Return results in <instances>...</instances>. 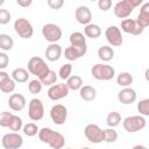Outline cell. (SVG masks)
Wrapping results in <instances>:
<instances>
[{
    "mask_svg": "<svg viewBox=\"0 0 149 149\" xmlns=\"http://www.w3.org/2000/svg\"><path fill=\"white\" fill-rule=\"evenodd\" d=\"M38 139L41 142L49 144L52 149H63L65 144V139L61 133L47 127L38 130Z\"/></svg>",
    "mask_w": 149,
    "mask_h": 149,
    "instance_id": "6da1fadb",
    "label": "cell"
},
{
    "mask_svg": "<svg viewBox=\"0 0 149 149\" xmlns=\"http://www.w3.org/2000/svg\"><path fill=\"white\" fill-rule=\"evenodd\" d=\"M49 71H50L49 66L41 57L34 56L28 61V72L36 76L38 79L43 78Z\"/></svg>",
    "mask_w": 149,
    "mask_h": 149,
    "instance_id": "7a4b0ae2",
    "label": "cell"
},
{
    "mask_svg": "<svg viewBox=\"0 0 149 149\" xmlns=\"http://www.w3.org/2000/svg\"><path fill=\"white\" fill-rule=\"evenodd\" d=\"M91 73L98 80H111L115 76V70L107 64H95L92 66Z\"/></svg>",
    "mask_w": 149,
    "mask_h": 149,
    "instance_id": "3957f363",
    "label": "cell"
},
{
    "mask_svg": "<svg viewBox=\"0 0 149 149\" xmlns=\"http://www.w3.org/2000/svg\"><path fill=\"white\" fill-rule=\"evenodd\" d=\"M122 125L125 130H127L128 133H136L146 127L147 121L142 115H132V116H127L123 120Z\"/></svg>",
    "mask_w": 149,
    "mask_h": 149,
    "instance_id": "277c9868",
    "label": "cell"
},
{
    "mask_svg": "<svg viewBox=\"0 0 149 149\" xmlns=\"http://www.w3.org/2000/svg\"><path fill=\"white\" fill-rule=\"evenodd\" d=\"M70 47L78 54L79 58L83 57L87 51V44H86V38L84 34L79 31L72 33L70 35Z\"/></svg>",
    "mask_w": 149,
    "mask_h": 149,
    "instance_id": "5b68a950",
    "label": "cell"
},
{
    "mask_svg": "<svg viewBox=\"0 0 149 149\" xmlns=\"http://www.w3.org/2000/svg\"><path fill=\"white\" fill-rule=\"evenodd\" d=\"M14 30L21 38H30L34 34V28L31 23L24 17H19L15 20Z\"/></svg>",
    "mask_w": 149,
    "mask_h": 149,
    "instance_id": "8992f818",
    "label": "cell"
},
{
    "mask_svg": "<svg viewBox=\"0 0 149 149\" xmlns=\"http://www.w3.org/2000/svg\"><path fill=\"white\" fill-rule=\"evenodd\" d=\"M28 116L33 121H40L44 116V106L41 99L33 98L28 104Z\"/></svg>",
    "mask_w": 149,
    "mask_h": 149,
    "instance_id": "52a82bcc",
    "label": "cell"
},
{
    "mask_svg": "<svg viewBox=\"0 0 149 149\" xmlns=\"http://www.w3.org/2000/svg\"><path fill=\"white\" fill-rule=\"evenodd\" d=\"M42 35L48 42L56 43L62 38V29L55 23H47L42 28Z\"/></svg>",
    "mask_w": 149,
    "mask_h": 149,
    "instance_id": "ba28073f",
    "label": "cell"
},
{
    "mask_svg": "<svg viewBox=\"0 0 149 149\" xmlns=\"http://www.w3.org/2000/svg\"><path fill=\"white\" fill-rule=\"evenodd\" d=\"M1 144L5 149H19L23 144V139L19 133L5 134L1 139Z\"/></svg>",
    "mask_w": 149,
    "mask_h": 149,
    "instance_id": "9c48e42d",
    "label": "cell"
},
{
    "mask_svg": "<svg viewBox=\"0 0 149 149\" xmlns=\"http://www.w3.org/2000/svg\"><path fill=\"white\" fill-rule=\"evenodd\" d=\"M50 118L52 120V122L55 125H63L65 123L66 121V118H68V109L64 105H61V104H57V105H54L50 109Z\"/></svg>",
    "mask_w": 149,
    "mask_h": 149,
    "instance_id": "30bf717a",
    "label": "cell"
},
{
    "mask_svg": "<svg viewBox=\"0 0 149 149\" xmlns=\"http://www.w3.org/2000/svg\"><path fill=\"white\" fill-rule=\"evenodd\" d=\"M85 137L91 143H101L102 142V129L95 123H88L84 129Z\"/></svg>",
    "mask_w": 149,
    "mask_h": 149,
    "instance_id": "8fae6325",
    "label": "cell"
},
{
    "mask_svg": "<svg viewBox=\"0 0 149 149\" xmlns=\"http://www.w3.org/2000/svg\"><path fill=\"white\" fill-rule=\"evenodd\" d=\"M105 37H106L107 42L112 47H120L122 44V42H123V37H122L121 30L116 26H109L105 30Z\"/></svg>",
    "mask_w": 149,
    "mask_h": 149,
    "instance_id": "7c38bea8",
    "label": "cell"
},
{
    "mask_svg": "<svg viewBox=\"0 0 149 149\" xmlns=\"http://www.w3.org/2000/svg\"><path fill=\"white\" fill-rule=\"evenodd\" d=\"M69 88L66 86V84H55L52 86L49 87L48 90V97L49 99L56 101V100H59V99H63L65 98L68 94H69Z\"/></svg>",
    "mask_w": 149,
    "mask_h": 149,
    "instance_id": "4fadbf2b",
    "label": "cell"
},
{
    "mask_svg": "<svg viewBox=\"0 0 149 149\" xmlns=\"http://www.w3.org/2000/svg\"><path fill=\"white\" fill-rule=\"evenodd\" d=\"M134 8L132 7V5L129 3V0H122V1H119L114 5V15L119 19H126L132 13H133Z\"/></svg>",
    "mask_w": 149,
    "mask_h": 149,
    "instance_id": "5bb4252c",
    "label": "cell"
},
{
    "mask_svg": "<svg viewBox=\"0 0 149 149\" xmlns=\"http://www.w3.org/2000/svg\"><path fill=\"white\" fill-rule=\"evenodd\" d=\"M121 29L127 33V34H132V35H141L144 30V28L136 21L133 19H125L121 21Z\"/></svg>",
    "mask_w": 149,
    "mask_h": 149,
    "instance_id": "9a60e30c",
    "label": "cell"
},
{
    "mask_svg": "<svg viewBox=\"0 0 149 149\" xmlns=\"http://www.w3.org/2000/svg\"><path fill=\"white\" fill-rule=\"evenodd\" d=\"M74 17L78 23L80 24H88L92 20V13L91 9L87 6H79L74 12Z\"/></svg>",
    "mask_w": 149,
    "mask_h": 149,
    "instance_id": "2e32d148",
    "label": "cell"
},
{
    "mask_svg": "<svg viewBox=\"0 0 149 149\" xmlns=\"http://www.w3.org/2000/svg\"><path fill=\"white\" fill-rule=\"evenodd\" d=\"M136 92L135 90L130 88V87H123L119 93H118V100L121 102V104H125V105H130L133 104L135 100H136Z\"/></svg>",
    "mask_w": 149,
    "mask_h": 149,
    "instance_id": "e0dca14e",
    "label": "cell"
},
{
    "mask_svg": "<svg viewBox=\"0 0 149 149\" xmlns=\"http://www.w3.org/2000/svg\"><path fill=\"white\" fill-rule=\"evenodd\" d=\"M26 104H27V101H26L24 95H22V94H20V93H13V94L9 97V99H8V105H9V107H10L13 111H16V112L22 111V109L26 107Z\"/></svg>",
    "mask_w": 149,
    "mask_h": 149,
    "instance_id": "ac0fdd59",
    "label": "cell"
},
{
    "mask_svg": "<svg viewBox=\"0 0 149 149\" xmlns=\"http://www.w3.org/2000/svg\"><path fill=\"white\" fill-rule=\"evenodd\" d=\"M62 47L57 43H51L45 49V57L49 62H56L62 56Z\"/></svg>",
    "mask_w": 149,
    "mask_h": 149,
    "instance_id": "d6986e66",
    "label": "cell"
},
{
    "mask_svg": "<svg viewBox=\"0 0 149 149\" xmlns=\"http://www.w3.org/2000/svg\"><path fill=\"white\" fill-rule=\"evenodd\" d=\"M136 21L146 29L149 26V2H144L140 9Z\"/></svg>",
    "mask_w": 149,
    "mask_h": 149,
    "instance_id": "ffe728a7",
    "label": "cell"
},
{
    "mask_svg": "<svg viewBox=\"0 0 149 149\" xmlns=\"http://www.w3.org/2000/svg\"><path fill=\"white\" fill-rule=\"evenodd\" d=\"M79 95L83 100L85 101H92L95 99L97 97V91L93 86H90V85H84L80 87L79 90Z\"/></svg>",
    "mask_w": 149,
    "mask_h": 149,
    "instance_id": "44dd1931",
    "label": "cell"
},
{
    "mask_svg": "<svg viewBox=\"0 0 149 149\" xmlns=\"http://www.w3.org/2000/svg\"><path fill=\"white\" fill-rule=\"evenodd\" d=\"M28 78H29V72L23 68H16L12 71V79L15 83H26Z\"/></svg>",
    "mask_w": 149,
    "mask_h": 149,
    "instance_id": "7402d4cb",
    "label": "cell"
},
{
    "mask_svg": "<svg viewBox=\"0 0 149 149\" xmlns=\"http://www.w3.org/2000/svg\"><path fill=\"white\" fill-rule=\"evenodd\" d=\"M98 57L102 61V62H109L113 59L114 57V50L112 47L108 45H102L98 49Z\"/></svg>",
    "mask_w": 149,
    "mask_h": 149,
    "instance_id": "603a6c76",
    "label": "cell"
},
{
    "mask_svg": "<svg viewBox=\"0 0 149 149\" xmlns=\"http://www.w3.org/2000/svg\"><path fill=\"white\" fill-rule=\"evenodd\" d=\"M84 34H85V36H87L90 38H97L101 35V29L98 24L88 23L84 28Z\"/></svg>",
    "mask_w": 149,
    "mask_h": 149,
    "instance_id": "cb8c5ba5",
    "label": "cell"
},
{
    "mask_svg": "<svg viewBox=\"0 0 149 149\" xmlns=\"http://www.w3.org/2000/svg\"><path fill=\"white\" fill-rule=\"evenodd\" d=\"M66 86H68L69 90H72V91L80 90V87L83 86V79H81V77H79L77 74L70 76L66 79Z\"/></svg>",
    "mask_w": 149,
    "mask_h": 149,
    "instance_id": "d4e9b609",
    "label": "cell"
},
{
    "mask_svg": "<svg viewBox=\"0 0 149 149\" xmlns=\"http://www.w3.org/2000/svg\"><path fill=\"white\" fill-rule=\"evenodd\" d=\"M133 80H134V78H133V76L129 72H121L116 77L118 85L122 86V87H128L130 84H133Z\"/></svg>",
    "mask_w": 149,
    "mask_h": 149,
    "instance_id": "484cf974",
    "label": "cell"
},
{
    "mask_svg": "<svg viewBox=\"0 0 149 149\" xmlns=\"http://www.w3.org/2000/svg\"><path fill=\"white\" fill-rule=\"evenodd\" d=\"M14 45L13 38L8 34H0V49L5 51H9Z\"/></svg>",
    "mask_w": 149,
    "mask_h": 149,
    "instance_id": "4316f807",
    "label": "cell"
},
{
    "mask_svg": "<svg viewBox=\"0 0 149 149\" xmlns=\"http://www.w3.org/2000/svg\"><path fill=\"white\" fill-rule=\"evenodd\" d=\"M23 127V122H22V119L17 115H12L10 120H9V125H8V128L13 132V133H17L19 130H21Z\"/></svg>",
    "mask_w": 149,
    "mask_h": 149,
    "instance_id": "83f0119b",
    "label": "cell"
},
{
    "mask_svg": "<svg viewBox=\"0 0 149 149\" xmlns=\"http://www.w3.org/2000/svg\"><path fill=\"white\" fill-rule=\"evenodd\" d=\"M121 122V115L119 112H111L108 113L107 118H106V123L111 127V128H114L116 126H119Z\"/></svg>",
    "mask_w": 149,
    "mask_h": 149,
    "instance_id": "f1b7e54d",
    "label": "cell"
},
{
    "mask_svg": "<svg viewBox=\"0 0 149 149\" xmlns=\"http://www.w3.org/2000/svg\"><path fill=\"white\" fill-rule=\"evenodd\" d=\"M38 80H40L41 84L44 85V86H52V85H55V83H56V80H57V74H56L55 71L50 70L43 78H41V79H38Z\"/></svg>",
    "mask_w": 149,
    "mask_h": 149,
    "instance_id": "f546056e",
    "label": "cell"
},
{
    "mask_svg": "<svg viewBox=\"0 0 149 149\" xmlns=\"http://www.w3.org/2000/svg\"><path fill=\"white\" fill-rule=\"evenodd\" d=\"M118 140V133L113 128H107L102 130V141L107 143H113Z\"/></svg>",
    "mask_w": 149,
    "mask_h": 149,
    "instance_id": "4dcf8cb0",
    "label": "cell"
},
{
    "mask_svg": "<svg viewBox=\"0 0 149 149\" xmlns=\"http://www.w3.org/2000/svg\"><path fill=\"white\" fill-rule=\"evenodd\" d=\"M22 130H23V134H24V135L31 137V136L37 135L40 129H38V127H37L36 123H34V122H29V123H27V125H24V126L22 127Z\"/></svg>",
    "mask_w": 149,
    "mask_h": 149,
    "instance_id": "1f68e13d",
    "label": "cell"
},
{
    "mask_svg": "<svg viewBox=\"0 0 149 149\" xmlns=\"http://www.w3.org/2000/svg\"><path fill=\"white\" fill-rule=\"evenodd\" d=\"M137 111H139L140 115H142V116L149 115V99L148 98L140 100V102L137 104Z\"/></svg>",
    "mask_w": 149,
    "mask_h": 149,
    "instance_id": "d6a6232c",
    "label": "cell"
},
{
    "mask_svg": "<svg viewBox=\"0 0 149 149\" xmlns=\"http://www.w3.org/2000/svg\"><path fill=\"white\" fill-rule=\"evenodd\" d=\"M71 72H72V65H71L70 63H66V64H64V65H62V66L59 68L58 74H59V78H61V79L66 80V79L70 77Z\"/></svg>",
    "mask_w": 149,
    "mask_h": 149,
    "instance_id": "836d02e7",
    "label": "cell"
},
{
    "mask_svg": "<svg viewBox=\"0 0 149 149\" xmlns=\"http://www.w3.org/2000/svg\"><path fill=\"white\" fill-rule=\"evenodd\" d=\"M15 90V81L12 78H8L0 85V91L3 93H10Z\"/></svg>",
    "mask_w": 149,
    "mask_h": 149,
    "instance_id": "e575fe53",
    "label": "cell"
},
{
    "mask_svg": "<svg viewBox=\"0 0 149 149\" xmlns=\"http://www.w3.org/2000/svg\"><path fill=\"white\" fill-rule=\"evenodd\" d=\"M42 87H43V85L41 84V81H40L38 79H33V80H30V83L28 84V90H29V92L33 93V94L40 93V92L42 91Z\"/></svg>",
    "mask_w": 149,
    "mask_h": 149,
    "instance_id": "d590c367",
    "label": "cell"
},
{
    "mask_svg": "<svg viewBox=\"0 0 149 149\" xmlns=\"http://www.w3.org/2000/svg\"><path fill=\"white\" fill-rule=\"evenodd\" d=\"M12 115L13 114L10 112H1L0 113V126L1 127H8Z\"/></svg>",
    "mask_w": 149,
    "mask_h": 149,
    "instance_id": "8d00e7d4",
    "label": "cell"
},
{
    "mask_svg": "<svg viewBox=\"0 0 149 149\" xmlns=\"http://www.w3.org/2000/svg\"><path fill=\"white\" fill-rule=\"evenodd\" d=\"M10 13L9 10L5 9V8H1L0 9V24H7L9 21H10Z\"/></svg>",
    "mask_w": 149,
    "mask_h": 149,
    "instance_id": "74e56055",
    "label": "cell"
},
{
    "mask_svg": "<svg viewBox=\"0 0 149 149\" xmlns=\"http://www.w3.org/2000/svg\"><path fill=\"white\" fill-rule=\"evenodd\" d=\"M64 56H65V58L69 59V61H76V59L79 58L78 54H77L71 47H68V48L64 50Z\"/></svg>",
    "mask_w": 149,
    "mask_h": 149,
    "instance_id": "f35d334b",
    "label": "cell"
},
{
    "mask_svg": "<svg viewBox=\"0 0 149 149\" xmlns=\"http://www.w3.org/2000/svg\"><path fill=\"white\" fill-rule=\"evenodd\" d=\"M9 64V57L7 54L5 52H0V71H2L3 69H6Z\"/></svg>",
    "mask_w": 149,
    "mask_h": 149,
    "instance_id": "ab89813d",
    "label": "cell"
},
{
    "mask_svg": "<svg viewBox=\"0 0 149 149\" xmlns=\"http://www.w3.org/2000/svg\"><path fill=\"white\" fill-rule=\"evenodd\" d=\"M47 3H48V6H49L51 9H59V8L63 7L64 1H63V0H48Z\"/></svg>",
    "mask_w": 149,
    "mask_h": 149,
    "instance_id": "60d3db41",
    "label": "cell"
},
{
    "mask_svg": "<svg viewBox=\"0 0 149 149\" xmlns=\"http://www.w3.org/2000/svg\"><path fill=\"white\" fill-rule=\"evenodd\" d=\"M98 7H99V9L106 12L112 7V1L111 0H99L98 1Z\"/></svg>",
    "mask_w": 149,
    "mask_h": 149,
    "instance_id": "b9f144b4",
    "label": "cell"
},
{
    "mask_svg": "<svg viewBox=\"0 0 149 149\" xmlns=\"http://www.w3.org/2000/svg\"><path fill=\"white\" fill-rule=\"evenodd\" d=\"M16 3L21 7H29L33 3V0H16Z\"/></svg>",
    "mask_w": 149,
    "mask_h": 149,
    "instance_id": "7bdbcfd3",
    "label": "cell"
},
{
    "mask_svg": "<svg viewBox=\"0 0 149 149\" xmlns=\"http://www.w3.org/2000/svg\"><path fill=\"white\" fill-rule=\"evenodd\" d=\"M8 78H10V77H9V74H8L6 71H0V85H1L5 80H7Z\"/></svg>",
    "mask_w": 149,
    "mask_h": 149,
    "instance_id": "ee69618b",
    "label": "cell"
},
{
    "mask_svg": "<svg viewBox=\"0 0 149 149\" xmlns=\"http://www.w3.org/2000/svg\"><path fill=\"white\" fill-rule=\"evenodd\" d=\"M129 3L132 5L133 8H135V7H137V6H141V5L143 3V1H142V0H129Z\"/></svg>",
    "mask_w": 149,
    "mask_h": 149,
    "instance_id": "f6af8a7d",
    "label": "cell"
},
{
    "mask_svg": "<svg viewBox=\"0 0 149 149\" xmlns=\"http://www.w3.org/2000/svg\"><path fill=\"white\" fill-rule=\"evenodd\" d=\"M133 149H148L146 146H142V144H137V146H134Z\"/></svg>",
    "mask_w": 149,
    "mask_h": 149,
    "instance_id": "bcb514c9",
    "label": "cell"
},
{
    "mask_svg": "<svg viewBox=\"0 0 149 149\" xmlns=\"http://www.w3.org/2000/svg\"><path fill=\"white\" fill-rule=\"evenodd\" d=\"M3 3H5V1H3V0H0V6H2Z\"/></svg>",
    "mask_w": 149,
    "mask_h": 149,
    "instance_id": "7dc6e473",
    "label": "cell"
},
{
    "mask_svg": "<svg viewBox=\"0 0 149 149\" xmlns=\"http://www.w3.org/2000/svg\"><path fill=\"white\" fill-rule=\"evenodd\" d=\"M81 149H91V148H88V147H84V148H81Z\"/></svg>",
    "mask_w": 149,
    "mask_h": 149,
    "instance_id": "c3c4849f",
    "label": "cell"
},
{
    "mask_svg": "<svg viewBox=\"0 0 149 149\" xmlns=\"http://www.w3.org/2000/svg\"><path fill=\"white\" fill-rule=\"evenodd\" d=\"M65 149H72V148H65Z\"/></svg>",
    "mask_w": 149,
    "mask_h": 149,
    "instance_id": "681fc988",
    "label": "cell"
}]
</instances>
